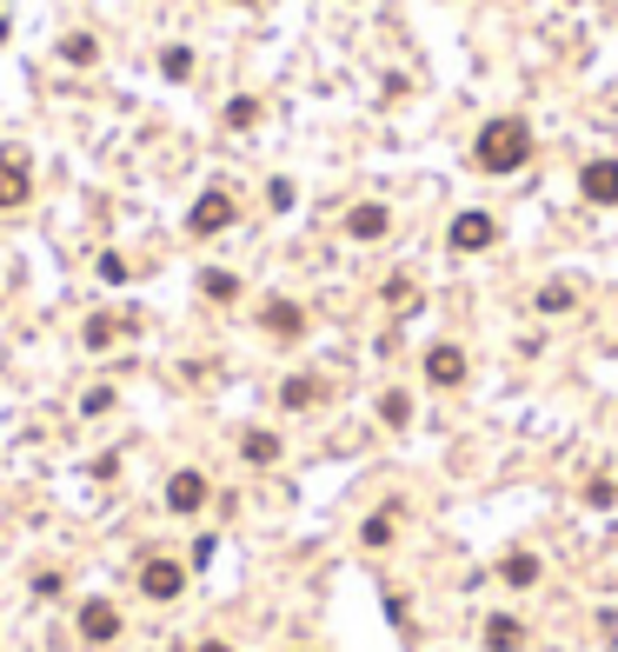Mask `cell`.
<instances>
[{"mask_svg":"<svg viewBox=\"0 0 618 652\" xmlns=\"http://www.w3.org/2000/svg\"><path fill=\"white\" fill-rule=\"evenodd\" d=\"M200 293L207 300H240V280L233 273H200Z\"/></svg>","mask_w":618,"mask_h":652,"instance_id":"cell-19","label":"cell"},{"mask_svg":"<svg viewBox=\"0 0 618 652\" xmlns=\"http://www.w3.org/2000/svg\"><path fill=\"white\" fill-rule=\"evenodd\" d=\"M27 194H34L27 160H21V153H8V160H0V213H8V207H27Z\"/></svg>","mask_w":618,"mask_h":652,"instance_id":"cell-9","label":"cell"},{"mask_svg":"<svg viewBox=\"0 0 618 652\" xmlns=\"http://www.w3.org/2000/svg\"><path fill=\"white\" fill-rule=\"evenodd\" d=\"M80 639H86V645L120 639V613H114L107 599H86V606H80Z\"/></svg>","mask_w":618,"mask_h":652,"instance_id":"cell-7","label":"cell"},{"mask_svg":"<svg viewBox=\"0 0 618 652\" xmlns=\"http://www.w3.org/2000/svg\"><path fill=\"white\" fill-rule=\"evenodd\" d=\"M226 226H233V194H226V187H207V194L194 200V213H187V233L207 240V233H226Z\"/></svg>","mask_w":618,"mask_h":652,"instance_id":"cell-3","label":"cell"},{"mask_svg":"<svg viewBox=\"0 0 618 652\" xmlns=\"http://www.w3.org/2000/svg\"><path fill=\"white\" fill-rule=\"evenodd\" d=\"M386 300H393V306H399V313H406V306H412V300H419V287H412V280H406V273H393V280H386Z\"/></svg>","mask_w":618,"mask_h":652,"instance_id":"cell-23","label":"cell"},{"mask_svg":"<svg viewBox=\"0 0 618 652\" xmlns=\"http://www.w3.org/2000/svg\"><path fill=\"white\" fill-rule=\"evenodd\" d=\"M253 120H259V101H246V94L226 101V127H253Z\"/></svg>","mask_w":618,"mask_h":652,"instance_id":"cell-22","label":"cell"},{"mask_svg":"<svg viewBox=\"0 0 618 652\" xmlns=\"http://www.w3.org/2000/svg\"><path fill=\"white\" fill-rule=\"evenodd\" d=\"M579 194H585L592 207H618V160H585Z\"/></svg>","mask_w":618,"mask_h":652,"instance_id":"cell-5","label":"cell"},{"mask_svg":"<svg viewBox=\"0 0 618 652\" xmlns=\"http://www.w3.org/2000/svg\"><path fill=\"white\" fill-rule=\"evenodd\" d=\"M425 380H432V386H466V353H459L453 340H439V347L425 353Z\"/></svg>","mask_w":618,"mask_h":652,"instance_id":"cell-6","label":"cell"},{"mask_svg":"<svg viewBox=\"0 0 618 652\" xmlns=\"http://www.w3.org/2000/svg\"><path fill=\"white\" fill-rule=\"evenodd\" d=\"M166 507H173V513H200V507H207V473H194V466L173 473V479H166Z\"/></svg>","mask_w":618,"mask_h":652,"instance_id":"cell-8","label":"cell"},{"mask_svg":"<svg viewBox=\"0 0 618 652\" xmlns=\"http://www.w3.org/2000/svg\"><path fill=\"white\" fill-rule=\"evenodd\" d=\"M386 226H393V213H386L380 200H366V207H352V213H346V233H352V240H380Z\"/></svg>","mask_w":618,"mask_h":652,"instance_id":"cell-11","label":"cell"},{"mask_svg":"<svg viewBox=\"0 0 618 652\" xmlns=\"http://www.w3.org/2000/svg\"><path fill=\"white\" fill-rule=\"evenodd\" d=\"M518 645H525V626L512 613H492L486 619V652H518Z\"/></svg>","mask_w":618,"mask_h":652,"instance_id":"cell-12","label":"cell"},{"mask_svg":"<svg viewBox=\"0 0 618 652\" xmlns=\"http://www.w3.org/2000/svg\"><path fill=\"white\" fill-rule=\"evenodd\" d=\"M240 453H246L253 466H273V459H280V440H273V433H259V427H253V433L240 440Z\"/></svg>","mask_w":618,"mask_h":652,"instance_id":"cell-15","label":"cell"},{"mask_svg":"<svg viewBox=\"0 0 618 652\" xmlns=\"http://www.w3.org/2000/svg\"><path fill=\"white\" fill-rule=\"evenodd\" d=\"M585 500H592V507H611V500H618V486H611V479H592V486H585Z\"/></svg>","mask_w":618,"mask_h":652,"instance_id":"cell-25","label":"cell"},{"mask_svg":"<svg viewBox=\"0 0 618 652\" xmlns=\"http://www.w3.org/2000/svg\"><path fill=\"white\" fill-rule=\"evenodd\" d=\"M60 54H67L73 67H86V60H94V34H67V40H60Z\"/></svg>","mask_w":618,"mask_h":652,"instance_id":"cell-21","label":"cell"},{"mask_svg":"<svg viewBox=\"0 0 618 652\" xmlns=\"http://www.w3.org/2000/svg\"><path fill=\"white\" fill-rule=\"evenodd\" d=\"M240 8H253V0H240Z\"/></svg>","mask_w":618,"mask_h":652,"instance_id":"cell-28","label":"cell"},{"mask_svg":"<svg viewBox=\"0 0 618 652\" xmlns=\"http://www.w3.org/2000/svg\"><path fill=\"white\" fill-rule=\"evenodd\" d=\"M107 406H114V393H107V386H94V393L80 399V414H107Z\"/></svg>","mask_w":618,"mask_h":652,"instance_id":"cell-26","label":"cell"},{"mask_svg":"<svg viewBox=\"0 0 618 652\" xmlns=\"http://www.w3.org/2000/svg\"><path fill=\"white\" fill-rule=\"evenodd\" d=\"M194 652H233V645H226V639H207V645H194Z\"/></svg>","mask_w":618,"mask_h":652,"instance_id":"cell-27","label":"cell"},{"mask_svg":"<svg viewBox=\"0 0 618 652\" xmlns=\"http://www.w3.org/2000/svg\"><path fill=\"white\" fill-rule=\"evenodd\" d=\"M160 67H166V80H187V73H194V54H187V47H166Z\"/></svg>","mask_w":618,"mask_h":652,"instance_id":"cell-24","label":"cell"},{"mask_svg":"<svg viewBox=\"0 0 618 652\" xmlns=\"http://www.w3.org/2000/svg\"><path fill=\"white\" fill-rule=\"evenodd\" d=\"M446 240H453V254H486L492 240H499V220L492 213H459Z\"/></svg>","mask_w":618,"mask_h":652,"instance_id":"cell-4","label":"cell"},{"mask_svg":"<svg viewBox=\"0 0 618 652\" xmlns=\"http://www.w3.org/2000/svg\"><path fill=\"white\" fill-rule=\"evenodd\" d=\"M127 326H133L127 313H94V319H86V347H114Z\"/></svg>","mask_w":618,"mask_h":652,"instance_id":"cell-13","label":"cell"},{"mask_svg":"<svg viewBox=\"0 0 618 652\" xmlns=\"http://www.w3.org/2000/svg\"><path fill=\"white\" fill-rule=\"evenodd\" d=\"M473 160H479V174H518L525 160H533V127H525L518 114H505V120H486V127H479V147H473Z\"/></svg>","mask_w":618,"mask_h":652,"instance_id":"cell-1","label":"cell"},{"mask_svg":"<svg viewBox=\"0 0 618 652\" xmlns=\"http://www.w3.org/2000/svg\"><path fill=\"white\" fill-rule=\"evenodd\" d=\"M180 586H187V566L180 559H140V593L147 599H180Z\"/></svg>","mask_w":618,"mask_h":652,"instance_id":"cell-2","label":"cell"},{"mask_svg":"<svg viewBox=\"0 0 618 652\" xmlns=\"http://www.w3.org/2000/svg\"><path fill=\"white\" fill-rule=\"evenodd\" d=\"M259 319H267V334H280V340H300V334H306V313H300L293 300H267V313H259Z\"/></svg>","mask_w":618,"mask_h":652,"instance_id":"cell-10","label":"cell"},{"mask_svg":"<svg viewBox=\"0 0 618 652\" xmlns=\"http://www.w3.org/2000/svg\"><path fill=\"white\" fill-rule=\"evenodd\" d=\"M380 420H386V427H406V420H412V399H406V393H386V399H380Z\"/></svg>","mask_w":618,"mask_h":652,"instance_id":"cell-20","label":"cell"},{"mask_svg":"<svg viewBox=\"0 0 618 652\" xmlns=\"http://www.w3.org/2000/svg\"><path fill=\"white\" fill-rule=\"evenodd\" d=\"M280 399H287V406H313V399H319V380H313V373H293V380L280 386Z\"/></svg>","mask_w":618,"mask_h":652,"instance_id":"cell-16","label":"cell"},{"mask_svg":"<svg viewBox=\"0 0 618 652\" xmlns=\"http://www.w3.org/2000/svg\"><path fill=\"white\" fill-rule=\"evenodd\" d=\"M572 300H579V293H572L565 280H552V287H539V313H572Z\"/></svg>","mask_w":618,"mask_h":652,"instance_id":"cell-17","label":"cell"},{"mask_svg":"<svg viewBox=\"0 0 618 652\" xmlns=\"http://www.w3.org/2000/svg\"><path fill=\"white\" fill-rule=\"evenodd\" d=\"M499 580H505V586H533V580H539V559H533V552H505V559H499Z\"/></svg>","mask_w":618,"mask_h":652,"instance_id":"cell-14","label":"cell"},{"mask_svg":"<svg viewBox=\"0 0 618 652\" xmlns=\"http://www.w3.org/2000/svg\"><path fill=\"white\" fill-rule=\"evenodd\" d=\"M393 526H399V513L386 507V513H373V520L360 526V539H366V546H386V539H393Z\"/></svg>","mask_w":618,"mask_h":652,"instance_id":"cell-18","label":"cell"}]
</instances>
